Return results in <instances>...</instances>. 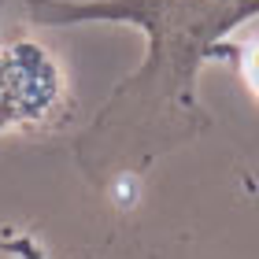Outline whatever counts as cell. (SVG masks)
<instances>
[{
	"mask_svg": "<svg viewBox=\"0 0 259 259\" xmlns=\"http://www.w3.org/2000/svg\"><path fill=\"white\" fill-rule=\"evenodd\" d=\"M60 97V70L37 45L0 49V122L41 119Z\"/></svg>",
	"mask_w": 259,
	"mask_h": 259,
	"instance_id": "1",
	"label": "cell"
},
{
	"mask_svg": "<svg viewBox=\"0 0 259 259\" xmlns=\"http://www.w3.org/2000/svg\"><path fill=\"white\" fill-rule=\"evenodd\" d=\"M241 67H244V78H248L252 93L259 97V37L244 45V52H241Z\"/></svg>",
	"mask_w": 259,
	"mask_h": 259,
	"instance_id": "2",
	"label": "cell"
}]
</instances>
